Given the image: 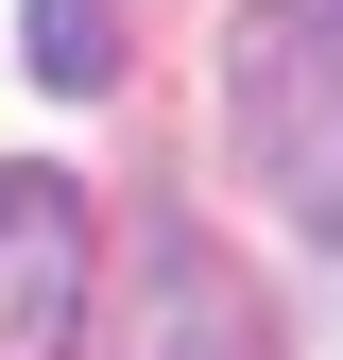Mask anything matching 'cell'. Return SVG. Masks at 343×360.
Wrapping results in <instances>:
<instances>
[{"label": "cell", "instance_id": "277c9868", "mask_svg": "<svg viewBox=\"0 0 343 360\" xmlns=\"http://www.w3.org/2000/svg\"><path fill=\"white\" fill-rule=\"evenodd\" d=\"M18 34H34V86H103L120 69V0H34Z\"/></svg>", "mask_w": 343, "mask_h": 360}, {"label": "cell", "instance_id": "3957f363", "mask_svg": "<svg viewBox=\"0 0 343 360\" xmlns=\"http://www.w3.org/2000/svg\"><path fill=\"white\" fill-rule=\"evenodd\" d=\"M69 326H86V189L0 172V360H69Z\"/></svg>", "mask_w": 343, "mask_h": 360}, {"label": "cell", "instance_id": "6da1fadb", "mask_svg": "<svg viewBox=\"0 0 343 360\" xmlns=\"http://www.w3.org/2000/svg\"><path fill=\"white\" fill-rule=\"evenodd\" d=\"M224 138L343 240V0H240L224 34Z\"/></svg>", "mask_w": 343, "mask_h": 360}, {"label": "cell", "instance_id": "7a4b0ae2", "mask_svg": "<svg viewBox=\"0 0 343 360\" xmlns=\"http://www.w3.org/2000/svg\"><path fill=\"white\" fill-rule=\"evenodd\" d=\"M103 360H275V309H257V275L172 206V223L120 240V343Z\"/></svg>", "mask_w": 343, "mask_h": 360}]
</instances>
